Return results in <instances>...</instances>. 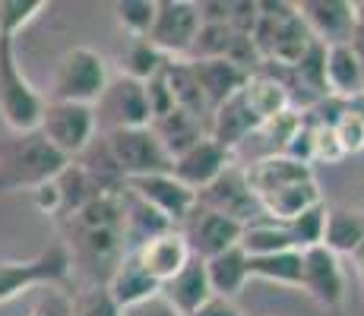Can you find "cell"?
I'll return each instance as SVG.
<instances>
[{
    "label": "cell",
    "mask_w": 364,
    "mask_h": 316,
    "mask_svg": "<svg viewBox=\"0 0 364 316\" xmlns=\"http://www.w3.org/2000/svg\"><path fill=\"white\" fill-rule=\"evenodd\" d=\"M67 165L70 161L58 149H51L38 130L13 133L10 143L0 146V193L38 190L58 178Z\"/></svg>",
    "instance_id": "obj_1"
},
{
    "label": "cell",
    "mask_w": 364,
    "mask_h": 316,
    "mask_svg": "<svg viewBox=\"0 0 364 316\" xmlns=\"http://www.w3.org/2000/svg\"><path fill=\"white\" fill-rule=\"evenodd\" d=\"M108 60L92 48H67L58 58L51 76V89H48V102H73V104H92L102 102L105 89H108Z\"/></svg>",
    "instance_id": "obj_2"
},
{
    "label": "cell",
    "mask_w": 364,
    "mask_h": 316,
    "mask_svg": "<svg viewBox=\"0 0 364 316\" xmlns=\"http://www.w3.org/2000/svg\"><path fill=\"white\" fill-rule=\"evenodd\" d=\"M48 98L29 82L16 58V41H0V121L10 133L38 130Z\"/></svg>",
    "instance_id": "obj_3"
},
{
    "label": "cell",
    "mask_w": 364,
    "mask_h": 316,
    "mask_svg": "<svg viewBox=\"0 0 364 316\" xmlns=\"http://www.w3.org/2000/svg\"><path fill=\"white\" fill-rule=\"evenodd\" d=\"M73 276V259L64 241L51 244L48 250L29 259H0V304L35 288H64Z\"/></svg>",
    "instance_id": "obj_4"
},
{
    "label": "cell",
    "mask_w": 364,
    "mask_h": 316,
    "mask_svg": "<svg viewBox=\"0 0 364 316\" xmlns=\"http://www.w3.org/2000/svg\"><path fill=\"white\" fill-rule=\"evenodd\" d=\"M95 130H99L95 108L73 102H48L38 124V133L48 139V146L58 149L67 161H76L95 143Z\"/></svg>",
    "instance_id": "obj_5"
},
{
    "label": "cell",
    "mask_w": 364,
    "mask_h": 316,
    "mask_svg": "<svg viewBox=\"0 0 364 316\" xmlns=\"http://www.w3.org/2000/svg\"><path fill=\"white\" fill-rule=\"evenodd\" d=\"M105 146H108L114 165L121 168L124 180L146 178V174H165L174 165L152 126H111Z\"/></svg>",
    "instance_id": "obj_6"
},
{
    "label": "cell",
    "mask_w": 364,
    "mask_h": 316,
    "mask_svg": "<svg viewBox=\"0 0 364 316\" xmlns=\"http://www.w3.org/2000/svg\"><path fill=\"white\" fill-rule=\"evenodd\" d=\"M200 26V10L193 0H156V19L146 38L168 60H187Z\"/></svg>",
    "instance_id": "obj_7"
},
{
    "label": "cell",
    "mask_w": 364,
    "mask_h": 316,
    "mask_svg": "<svg viewBox=\"0 0 364 316\" xmlns=\"http://www.w3.org/2000/svg\"><path fill=\"white\" fill-rule=\"evenodd\" d=\"M301 291L323 310H342L346 304V269L326 247L301 250Z\"/></svg>",
    "instance_id": "obj_8"
},
{
    "label": "cell",
    "mask_w": 364,
    "mask_h": 316,
    "mask_svg": "<svg viewBox=\"0 0 364 316\" xmlns=\"http://www.w3.org/2000/svg\"><path fill=\"white\" fill-rule=\"evenodd\" d=\"M197 206L209 209V212L228 215V219L247 224L254 219H260V202L250 193L247 178H244V165H232L219 174L209 187H203L197 193Z\"/></svg>",
    "instance_id": "obj_9"
},
{
    "label": "cell",
    "mask_w": 364,
    "mask_h": 316,
    "mask_svg": "<svg viewBox=\"0 0 364 316\" xmlns=\"http://www.w3.org/2000/svg\"><path fill=\"white\" fill-rule=\"evenodd\" d=\"M127 190L133 196L152 206L165 222H171L174 228L184 224L187 215L197 209V193L191 187H184L171 171L165 174H146V178H133L127 180Z\"/></svg>",
    "instance_id": "obj_10"
},
{
    "label": "cell",
    "mask_w": 364,
    "mask_h": 316,
    "mask_svg": "<svg viewBox=\"0 0 364 316\" xmlns=\"http://www.w3.org/2000/svg\"><path fill=\"white\" fill-rule=\"evenodd\" d=\"M301 23L314 41L323 48L352 45L355 29V0H301L295 4Z\"/></svg>",
    "instance_id": "obj_11"
},
{
    "label": "cell",
    "mask_w": 364,
    "mask_h": 316,
    "mask_svg": "<svg viewBox=\"0 0 364 316\" xmlns=\"http://www.w3.org/2000/svg\"><path fill=\"white\" fill-rule=\"evenodd\" d=\"M241 228H244L241 222L197 206L184 219V224H181V234L187 237L191 253L197 259H213V256H219V253L237 247V241H241Z\"/></svg>",
    "instance_id": "obj_12"
},
{
    "label": "cell",
    "mask_w": 364,
    "mask_h": 316,
    "mask_svg": "<svg viewBox=\"0 0 364 316\" xmlns=\"http://www.w3.org/2000/svg\"><path fill=\"white\" fill-rule=\"evenodd\" d=\"M235 158L228 149H222L213 136H203L200 143H193L187 152H181L171 165V174L181 180L184 187H191L193 193H200L203 187H209L219 178L225 168H232Z\"/></svg>",
    "instance_id": "obj_13"
},
{
    "label": "cell",
    "mask_w": 364,
    "mask_h": 316,
    "mask_svg": "<svg viewBox=\"0 0 364 316\" xmlns=\"http://www.w3.org/2000/svg\"><path fill=\"white\" fill-rule=\"evenodd\" d=\"M133 253H136V259L143 263V269L149 272L159 285H168L193 259L191 244H187V237L181 234V228L162 231V234H156L152 241H146L143 247L133 250Z\"/></svg>",
    "instance_id": "obj_14"
},
{
    "label": "cell",
    "mask_w": 364,
    "mask_h": 316,
    "mask_svg": "<svg viewBox=\"0 0 364 316\" xmlns=\"http://www.w3.org/2000/svg\"><path fill=\"white\" fill-rule=\"evenodd\" d=\"M105 288H108V294L114 298V304L121 307L124 313L133 310V307H139V304H146V300L156 298V294H162V285L143 269V263L136 259L133 250L121 253V259L114 263V269L108 272Z\"/></svg>",
    "instance_id": "obj_15"
},
{
    "label": "cell",
    "mask_w": 364,
    "mask_h": 316,
    "mask_svg": "<svg viewBox=\"0 0 364 316\" xmlns=\"http://www.w3.org/2000/svg\"><path fill=\"white\" fill-rule=\"evenodd\" d=\"M244 178H247L250 193H254L257 202H260V200H266V196L279 193V190H285L291 184L311 180L314 168L301 165V161L289 158V156H279V152H269V156L257 158L254 165H244Z\"/></svg>",
    "instance_id": "obj_16"
},
{
    "label": "cell",
    "mask_w": 364,
    "mask_h": 316,
    "mask_svg": "<svg viewBox=\"0 0 364 316\" xmlns=\"http://www.w3.org/2000/svg\"><path fill=\"white\" fill-rule=\"evenodd\" d=\"M241 98L260 126L272 124L276 117H282L285 111H291V92H289V86H285V80H279L276 73H266V70H257V73L247 76V82H244V89H241Z\"/></svg>",
    "instance_id": "obj_17"
},
{
    "label": "cell",
    "mask_w": 364,
    "mask_h": 316,
    "mask_svg": "<svg viewBox=\"0 0 364 316\" xmlns=\"http://www.w3.org/2000/svg\"><path fill=\"white\" fill-rule=\"evenodd\" d=\"M323 82H326V98H348L364 92V60L352 45H333L323 54Z\"/></svg>",
    "instance_id": "obj_18"
},
{
    "label": "cell",
    "mask_w": 364,
    "mask_h": 316,
    "mask_svg": "<svg viewBox=\"0 0 364 316\" xmlns=\"http://www.w3.org/2000/svg\"><path fill=\"white\" fill-rule=\"evenodd\" d=\"M111 111V126H152V114H149V102H146V86L127 76H117L108 82L102 102Z\"/></svg>",
    "instance_id": "obj_19"
},
{
    "label": "cell",
    "mask_w": 364,
    "mask_h": 316,
    "mask_svg": "<svg viewBox=\"0 0 364 316\" xmlns=\"http://www.w3.org/2000/svg\"><path fill=\"white\" fill-rule=\"evenodd\" d=\"M191 67H193V76H197V82H200V92L209 104V114H213L215 108H222L228 98H235L241 92L247 76H250L225 58L222 60H191Z\"/></svg>",
    "instance_id": "obj_20"
},
{
    "label": "cell",
    "mask_w": 364,
    "mask_h": 316,
    "mask_svg": "<svg viewBox=\"0 0 364 316\" xmlns=\"http://www.w3.org/2000/svg\"><path fill=\"white\" fill-rule=\"evenodd\" d=\"M206 130L222 149H228L235 156V149L250 136V133H260V124H257V117L247 111L241 92H237L235 98H228L222 108H215L213 114H209Z\"/></svg>",
    "instance_id": "obj_21"
},
{
    "label": "cell",
    "mask_w": 364,
    "mask_h": 316,
    "mask_svg": "<svg viewBox=\"0 0 364 316\" xmlns=\"http://www.w3.org/2000/svg\"><path fill=\"white\" fill-rule=\"evenodd\" d=\"M174 228L171 222H165L162 215L152 206H146L139 196H133L124 187V222H121V234H124V253L127 250H139L146 241H152L156 234Z\"/></svg>",
    "instance_id": "obj_22"
},
{
    "label": "cell",
    "mask_w": 364,
    "mask_h": 316,
    "mask_svg": "<svg viewBox=\"0 0 364 316\" xmlns=\"http://www.w3.org/2000/svg\"><path fill=\"white\" fill-rule=\"evenodd\" d=\"M162 294L178 307L184 316H191L193 310H200L209 298H213V288H209L206 278V263L193 256L178 276L171 278L168 285H162Z\"/></svg>",
    "instance_id": "obj_23"
},
{
    "label": "cell",
    "mask_w": 364,
    "mask_h": 316,
    "mask_svg": "<svg viewBox=\"0 0 364 316\" xmlns=\"http://www.w3.org/2000/svg\"><path fill=\"white\" fill-rule=\"evenodd\" d=\"M203 263H206L209 288H213V294H219V298L235 300L237 294L244 291V285L250 282V272H247L250 256L241 247H232L213 259H203Z\"/></svg>",
    "instance_id": "obj_24"
},
{
    "label": "cell",
    "mask_w": 364,
    "mask_h": 316,
    "mask_svg": "<svg viewBox=\"0 0 364 316\" xmlns=\"http://www.w3.org/2000/svg\"><path fill=\"white\" fill-rule=\"evenodd\" d=\"M320 202H323V193H320L317 178H311V180H301V184H291V187H285V190H279V193L260 200V212L266 219L285 224V222L298 219L301 212H307V209L320 206Z\"/></svg>",
    "instance_id": "obj_25"
},
{
    "label": "cell",
    "mask_w": 364,
    "mask_h": 316,
    "mask_svg": "<svg viewBox=\"0 0 364 316\" xmlns=\"http://www.w3.org/2000/svg\"><path fill=\"white\" fill-rule=\"evenodd\" d=\"M152 130H156L159 143L165 146V152L171 156V161L181 156V152H187L193 143H200L203 136H209L206 124L200 121V117L187 114V111L174 108L168 111L165 117H159V121H152Z\"/></svg>",
    "instance_id": "obj_26"
},
{
    "label": "cell",
    "mask_w": 364,
    "mask_h": 316,
    "mask_svg": "<svg viewBox=\"0 0 364 316\" xmlns=\"http://www.w3.org/2000/svg\"><path fill=\"white\" fill-rule=\"evenodd\" d=\"M162 73H165L168 89H171L174 108H181V111H187V114L206 121L209 104H206V98H203V92H200V82H197V76H193L191 60H168Z\"/></svg>",
    "instance_id": "obj_27"
},
{
    "label": "cell",
    "mask_w": 364,
    "mask_h": 316,
    "mask_svg": "<svg viewBox=\"0 0 364 316\" xmlns=\"http://www.w3.org/2000/svg\"><path fill=\"white\" fill-rule=\"evenodd\" d=\"M247 256H272V253H285V250H295L291 244V234L282 222H272L260 215V219L247 222L241 228V241H237Z\"/></svg>",
    "instance_id": "obj_28"
},
{
    "label": "cell",
    "mask_w": 364,
    "mask_h": 316,
    "mask_svg": "<svg viewBox=\"0 0 364 316\" xmlns=\"http://www.w3.org/2000/svg\"><path fill=\"white\" fill-rule=\"evenodd\" d=\"M361 241H364V212H358V209H342V206L326 212L323 244L320 247H326L336 256H348Z\"/></svg>",
    "instance_id": "obj_29"
},
{
    "label": "cell",
    "mask_w": 364,
    "mask_h": 316,
    "mask_svg": "<svg viewBox=\"0 0 364 316\" xmlns=\"http://www.w3.org/2000/svg\"><path fill=\"white\" fill-rule=\"evenodd\" d=\"M117 63H121V76L136 82H149L152 76H159L165 70L168 58L149 38H127L121 54H117Z\"/></svg>",
    "instance_id": "obj_30"
},
{
    "label": "cell",
    "mask_w": 364,
    "mask_h": 316,
    "mask_svg": "<svg viewBox=\"0 0 364 316\" xmlns=\"http://www.w3.org/2000/svg\"><path fill=\"white\" fill-rule=\"evenodd\" d=\"M250 278L279 285V288H301V250L272 253V256H250L247 263Z\"/></svg>",
    "instance_id": "obj_31"
},
{
    "label": "cell",
    "mask_w": 364,
    "mask_h": 316,
    "mask_svg": "<svg viewBox=\"0 0 364 316\" xmlns=\"http://www.w3.org/2000/svg\"><path fill=\"white\" fill-rule=\"evenodd\" d=\"M48 10V0H0V41H16Z\"/></svg>",
    "instance_id": "obj_32"
},
{
    "label": "cell",
    "mask_w": 364,
    "mask_h": 316,
    "mask_svg": "<svg viewBox=\"0 0 364 316\" xmlns=\"http://www.w3.org/2000/svg\"><path fill=\"white\" fill-rule=\"evenodd\" d=\"M235 29L228 23H203L197 38H193L191 58L187 60H228V51L235 45Z\"/></svg>",
    "instance_id": "obj_33"
},
{
    "label": "cell",
    "mask_w": 364,
    "mask_h": 316,
    "mask_svg": "<svg viewBox=\"0 0 364 316\" xmlns=\"http://www.w3.org/2000/svg\"><path fill=\"white\" fill-rule=\"evenodd\" d=\"M326 212H330V206H326V202H320V206H314V209H307V212H301L298 219L285 222V228H289L295 250H311V247H320V244H323Z\"/></svg>",
    "instance_id": "obj_34"
},
{
    "label": "cell",
    "mask_w": 364,
    "mask_h": 316,
    "mask_svg": "<svg viewBox=\"0 0 364 316\" xmlns=\"http://www.w3.org/2000/svg\"><path fill=\"white\" fill-rule=\"evenodd\" d=\"M111 10L127 38H146L156 19V0H117Z\"/></svg>",
    "instance_id": "obj_35"
},
{
    "label": "cell",
    "mask_w": 364,
    "mask_h": 316,
    "mask_svg": "<svg viewBox=\"0 0 364 316\" xmlns=\"http://www.w3.org/2000/svg\"><path fill=\"white\" fill-rule=\"evenodd\" d=\"M70 316H124V310L114 304V298L108 294L105 282H92L73 294Z\"/></svg>",
    "instance_id": "obj_36"
},
{
    "label": "cell",
    "mask_w": 364,
    "mask_h": 316,
    "mask_svg": "<svg viewBox=\"0 0 364 316\" xmlns=\"http://www.w3.org/2000/svg\"><path fill=\"white\" fill-rule=\"evenodd\" d=\"M330 126H333V133H336V139H339L346 156H358V152H364V121L361 117H355L348 108H342V114L336 117Z\"/></svg>",
    "instance_id": "obj_37"
},
{
    "label": "cell",
    "mask_w": 364,
    "mask_h": 316,
    "mask_svg": "<svg viewBox=\"0 0 364 316\" xmlns=\"http://www.w3.org/2000/svg\"><path fill=\"white\" fill-rule=\"evenodd\" d=\"M73 298L64 288H38V298L32 300L29 316H70Z\"/></svg>",
    "instance_id": "obj_38"
},
{
    "label": "cell",
    "mask_w": 364,
    "mask_h": 316,
    "mask_svg": "<svg viewBox=\"0 0 364 316\" xmlns=\"http://www.w3.org/2000/svg\"><path fill=\"white\" fill-rule=\"evenodd\" d=\"M317 124V121H314ZM346 158L339 139H336L330 124H317L314 126V161H326V165H336V161Z\"/></svg>",
    "instance_id": "obj_39"
},
{
    "label": "cell",
    "mask_w": 364,
    "mask_h": 316,
    "mask_svg": "<svg viewBox=\"0 0 364 316\" xmlns=\"http://www.w3.org/2000/svg\"><path fill=\"white\" fill-rule=\"evenodd\" d=\"M143 86H146V102H149L152 121H159V117H165L168 111H174V98H171V89H168V82H165V73L152 76V80L143 82Z\"/></svg>",
    "instance_id": "obj_40"
},
{
    "label": "cell",
    "mask_w": 364,
    "mask_h": 316,
    "mask_svg": "<svg viewBox=\"0 0 364 316\" xmlns=\"http://www.w3.org/2000/svg\"><path fill=\"white\" fill-rule=\"evenodd\" d=\"M260 23V4L257 0H232V13H228V26L237 35H254Z\"/></svg>",
    "instance_id": "obj_41"
},
{
    "label": "cell",
    "mask_w": 364,
    "mask_h": 316,
    "mask_svg": "<svg viewBox=\"0 0 364 316\" xmlns=\"http://www.w3.org/2000/svg\"><path fill=\"white\" fill-rule=\"evenodd\" d=\"M32 202H35V209H38V212L60 219V187H58V178L48 180V184H41L38 190H32Z\"/></svg>",
    "instance_id": "obj_42"
},
{
    "label": "cell",
    "mask_w": 364,
    "mask_h": 316,
    "mask_svg": "<svg viewBox=\"0 0 364 316\" xmlns=\"http://www.w3.org/2000/svg\"><path fill=\"white\" fill-rule=\"evenodd\" d=\"M124 316H184V313H181L165 294H156V298H149L146 304L133 307V310H127Z\"/></svg>",
    "instance_id": "obj_43"
},
{
    "label": "cell",
    "mask_w": 364,
    "mask_h": 316,
    "mask_svg": "<svg viewBox=\"0 0 364 316\" xmlns=\"http://www.w3.org/2000/svg\"><path fill=\"white\" fill-rule=\"evenodd\" d=\"M200 23H228L232 13V0H200Z\"/></svg>",
    "instance_id": "obj_44"
},
{
    "label": "cell",
    "mask_w": 364,
    "mask_h": 316,
    "mask_svg": "<svg viewBox=\"0 0 364 316\" xmlns=\"http://www.w3.org/2000/svg\"><path fill=\"white\" fill-rule=\"evenodd\" d=\"M191 316H244V313L235 307V300H228V298H219V294H213V298H209L206 304L200 307V310H193Z\"/></svg>",
    "instance_id": "obj_45"
},
{
    "label": "cell",
    "mask_w": 364,
    "mask_h": 316,
    "mask_svg": "<svg viewBox=\"0 0 364 316\" xmlns=\"http://www.w3.org/2000/svg\"><path fill=\"white\" fill-rule=\"evenodd\" d=\"M352 48L364 58V0H355V29H352Z\"/></svg>",
    "instance_id": "obj_46"
},
{
    "label": "cell",
    "mask_w": 364,
    "mask_h": 316,
    "mask_svg": "<svg viewBox=\"0 0 364 316\" xmlns=\"http://www.w3.org/2000/svg\"><path fill=\"white\" fill-rule=\"evenodd\" d=\"M348 256H352V269H355V278H358V294L364 300V241L352 253H348Z\"/></svg>",
    "instance_id": "obj_47"
},
{
    "label": "cell",
    "mask_w": 364,
    "mask_h": 316,
    "mask_svg": "<svg viewBox=\"0 0 364 316\" xmlns=\"http://www.w3.org/2000/svg\"><path fill=\"white\" fill-rule=\"evenodd\" d=\"M346 108L352 111L355 117H361V121H364V92H361V95H355V98H348V102H346Z\"/></svg>",
    "instance_id": "obj_48"
},
{
    "label": "cell",
    "mask_w": 364,
    "mask_h": 316,
    "mask_svg": "<svg viewBox=\"0 0 364 316\" xmlns=\"http://www.w3.org/2000/svg\"><path fill=\"white\" fill-rule=\"evenodd\" d=\"M361 60H364V58H361Z\"/></svg>",
    "instance_id": "obj_49"
}]
</instances>
